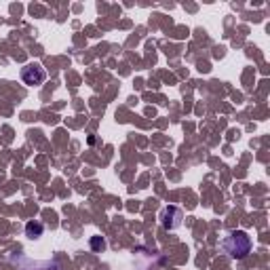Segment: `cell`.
<instances>
[{"mask_svg": "<svg viewBox=\"0 0 270 270\" xmlns=\"http://www.w3.org/2000/svg\"><path fill=\"white\" fill-rule=\"evenodd\" d=\"M224 249L232 260H245L251 251V239L247 236V232L243 230H234L226 236L224 241Z\"/></svg>", "mask_w": 270, "mask_h": 270, "instance_id": "obj_1", "label": "cell"}, {"mask_svg": "<svg viewBox=\"0 0 270 270\" xmlns=\"http://www.w3.org/2000/svg\"><path fill=\"white\" fill-rule=\"evenodd\" d=\"M44 78H47V74L38 63H28L21 68V80L28 84V87H38V84L44 82Z\"/></svg>", "mask_w": 270, "mask_h": 270, "instance_id": "obj_2", "label": "cell"}, {"mask_svg": "<svg viewBox=\"0 0 270 270\" xmlns=\"http://www.w3.org/2000/svg\"><path fill=\"white\" fill-rule=\"evenodd\" d=\"M42 230H44V226L38 224V222H30V224L26 226V232H28L30 239H38V236L42 234Z\"/></svg>", "mask_w": 270, "mask_h": 270, "instance_id": "obj_3", "label": "cell"}, {"mask_svg": "<svg viewBox=\"0 0 270 270\" xmlns=\"http://www.w3.org/2000/svg\"><path fill=\"white\" fill-rule=\"evenodd\" d=\"M21 270H28V268H21ZM32 270H59V266L53 262H34Z\"/></svg>", "mask_w": 270, "mask_h": 270, "instance_id": "obj_4", "label": "cell"}, {"mask_svg": "<svg viewBox=\"0 0 270 270\" xmlns=\"http://www.w3.org/2000/svg\"><path fill=\"white\" fill-rule=\"evenodd\" d=\"M91 247L95 251H104L106 249V243H104V239H101V236H93V239H91Z\"/></svg>", "mask_w": 270, "mask_h": 270, "instance_id": "obj_5", "label": "cell"}]
</instances>
